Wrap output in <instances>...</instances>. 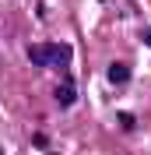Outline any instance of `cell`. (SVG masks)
<instances>
[{
    "instance_id": "1",
    "label": "cell",
    "mask_w": 151,
    "mask_h": 155,
    "mask_svg": "<svg viewBox=\"0 0 151 155\" xmlns=\"http://www.w3.org/2000/svg\"><path fill=\"white\" fill-rule=\"evenodd\" d=\"M28 60L35 67H60V71H67L70 60H74V49L67 46V42H42V46L28 49Z\"/></svg>"
},
{
    "instance_id": "2",
    "label": "cell",
    "mask_w": 151,
    "mask_h": 155,
    "mask_svg": "<svg viewBox=\"0 0 151 155\" xmlns=\"http://www.w3.org/2000/svg\"><path fill=\"white\" fill-rule=\"evenodd\" d=\"M56 102H60V106H74V102H77V88H74L70 78H67L63 85H56Z\"/></svg>"
},
{
    "instance_id": "3",
    "label": "cell",
    "mask_w": 151,
    "mask_h": 155,
    "mask_svg": "<svg viewBox=\"0 0 151 155\" xmlns=\"http://www.w3.org/2000/svg\"><path fill=\"white\" fill-rule=\"evenodd\" d=\"M127 81H130V71L123 67L120 60H113V64H109V85L120 88V85H127Z\"/></svg>"
},
{
    "instance_id": "4",
    "label": "cell",
    "mask_w": 151,
    "mask_h": 155,
    "mask_svg": "<svg viewBox=\"0 0 151 155\" xmlns=\"http://www.w3.org/2000/svg\"><path fill=\"white\" fill-rule=\"evenodd\" d=\"M32 145H35V148H46L49 137H46V134H35V137H32Z\"/></svg>"
},
{
    "instance_id": "5",
    "label": "cell",
    "mask_w": 151,
    "mask_h": 155,
    "mask_svg": "<svg viewBox=\"0 0 151 155\" xmlns=\"http://www.w3.org/2000/svg\"><path fill=\"white\" fill-rule=\"evenodd\" d=\"M141 39H144V42L151 46V28H144V32H141Z\"/></svg>"
}]
</instances>
